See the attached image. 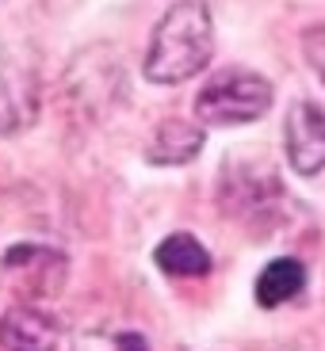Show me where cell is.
Returning <instances> with one entry per match:
<instances>
[{"instance_id": "obj_5", "label": "cell", "mask_w": 325, "mask_h": 351, "mask_svg": "<svg viewBox=\"0 0 325 351\" xmlns=\"http://www.w3.org/2000/svg\"><path fill=\"white\" fill-rule=\"evenodd\" d=\"M283 187L276 180V172L268 168H241V165H229L226 160V172H222V210L234 214L241 221H256L272 210V202H280Z\"/></svg>"}, {"instance_id": "obj_8", "label": "cell", "mask_w": 325, "mask_h": 351, "mask_svg": "<svg viewBox=\"0 0 325 351\" xmlns=\"http://www.w3.org/2000/svg\"><path fill=\"white\" fill-rule=\"evenodd\" d=\"M203 145H207L203 126L184 123V119H165L153 130L150 145H146V160L161 165V168H180V165H192L203 153Z\"/></svg>"}, {"instance_id": "obj_6", "label": "cell", "mask_w": 325, "mask_h": 351, "mask_svg": "<svg viewBox=\"0 0 325 351\" xmlns=\"http://www.w3.org/2000/svg\"><path fill=\"white\" fill-rule=\"evenodd\" d=\"M283 145H287V165L299 176H317L325 168V104L299 99L287 111L283 126Z\"/></svg>"}, {"instance_id": "obj_3", "label": "cell", "mask_w": 325, "mask_h": 351, "mask_svg": "<svg viewBox=\"0 0 325 351\" xmlns=\"http://www.w3.org/2000/svg\"><path fill=\"white\" fill-rule=\"evenodd\" d=\"M0 275L8 279V287L16 290L19 298H27L31 306L46 298H58L69 275V260L65 252L50 245H12L8 252L0 256Z\"/></svg>"}, {"instance_id": "obj_7", "label": "cell", "mask_w": 325, "mask_h": 351, "mask_svg": "<svg viewBox=\"0 0 325 351\" xmlns=\"http://www.w3.org/2000/svg\"><path fill=\"white\" fill-rule=\"evenodd\" d=\"M0 343L4 351H73V340L65 325L54 313L31 306H12L0 321Z\"/></svg>"}, {"instance_id": "obj_10", "label": "cell", "mask_w": 325, "mask_h": 351, "mask_svg": "<svg viewBox=\"0 0 325 351\" xmlns=\"http://www.w3.org/2000/svg\"><path fill=\"white\" fill-rule=\"evenodd\" d=\"M302 287H306V267H302V260L280 256V260H272L260 275H256V302H260L264 309H276V306H283V302L299 298Z\"/></svg>"}, {"instance_id": "obj_4", "label": "cell", "mask_w": 325, "mask_h": 351, "mask_svg": "<svg viewBox=\"0 0 325 351\" xmlns=\"http://www.w3.org/2000/svg\"><path fill=\"white\" fill-rule=\"evenodd\" d=\"M38 114V77L35 69L0 38V138L27 130Z\"/></svg>"}, {"instance_id": "obj_1", "label": "cell", "mask_w": 325, "mask_h": 351, "mask_svg": "<svg viewBox=\"0 0 325 351\" xmlns=\"http://www.w3.org/2000/svg\"><path fill=\"white\" fill-rule=\"evenodd\" d=\"M214 58V23L203 0H176L153 27L142 73L150 84H184Z\"/></svg>"}, {"instance_id": "obj_9", "label": "cell", "mask_w": 325, "mask_h": 351, "mask_svg": "<svg viewBox=\"0 0 325 351\" xmlns=\"http://www.w3.org/2000/svg\"><path fill=\"white\" fill-rule=\"evenodd\" d=\"M153 260H157L161 271L176 275V279H195V275L211 271V252H207V245H203L199 237H192V233H168L157 245Z\"/></svg>"}, {"instance_id": "obj_11", "label": "cell", "mask_w": 325, "mask_h": 351, "mask_svg": "<svg viewBox=\"0 0 325 351\" xmlns=\"http://www.w3.org/2000/svg\"><path fill=\"white\" fill-rule=\"evenodd\" d=\"M302 46H306L310 65H314V73L322 77V84H325V27H314V31H306Z\"/></svg>"}, {"instance_id": "obj_2", "label": "cell", "mask_w": 325, "mask_h": 351, "mask_svg": "<svg viewBox=\"0 0 325 351\" xmlns=\"http://www.w3.org/2000/svg\"><path fill=\"white\" fill-rule=\"evenodd\" d=\"M276 92L272 80L253 69H222L214 73L195 96L199 126H245L268 114Z\"/></svg>"}, {"instance_id": "obj_12", "label": "cell", "mask_w": 325, "mask_h": 351, "mask_svg": "<svg viewBox=\"0 0 325 351\" xmlns=\"http://www.w3.org/2000/svg\"><path fill=\"white\" fill-rule=\"evenodd\" d=\"M115 351H150L142 332H119L115 336Z\"/></svg>"}]
</instances>
